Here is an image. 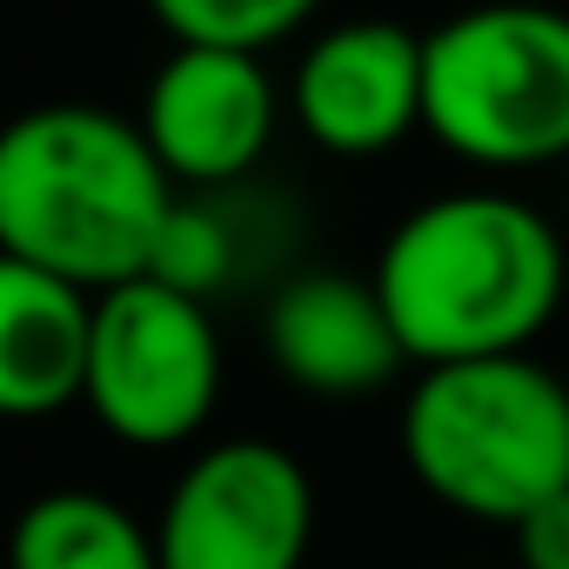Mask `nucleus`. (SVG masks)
<instances>
[{"label": "nucleus", "instance_id": "10", "mask_svg": "<svg viewBox=\"0 0 569 569\" xmlns=\"http://www.w3.org/2000/svg\"><path fill=\"white\" fill-rule=\"evenodd\" d=\"M94 356V296L74 281L0 261V416L48 422L81 409Z\"/></svg>", "mask_w": 569, "mask_h": 569}, {"label": "nucleus", "instance_id": "5", "mask_svg": "<svg viewBox=\"0 0 569 569\" xmlns=\"http://www.w3.org/2000/svg\"><path fill=\"white\" fill-rule=\"evenodd\" d=\"M221 402V329L208 302L134 274L94 296V356L81 409L128 449H181Z\"/></svg>", "mask_w": 569, "mask_h": 569}, {"label": "nucleus", "instance_id": "11", "mask_svg": "<svg viewBox=\"0 0 569 569\" xmlns=\"http://www.w3.org/2000/svg\"><path fill=\"white\" fill-rule=\"evenodd\" d=\"M14 569H161L154 522L101 489H41L14 522Z\"/></svg>", "mask_w": 569, "mask_h": 569}, {"label": "nucleus", "instance_id": "1", "mask_svg": "<svg viewBox=\"0 0 569 569\" xmlns=\"http://www.w3.org/2000/svg\"><path fill=\"white\" fill-rule=\"evenodd\" d=\"M376 296L416 369L529 356L569 296V254L556 221L496 188H456L409 208L382 254Z\"/></svg>", "mask_w": 569, "mask_h": 569}, {"label": "nucleus", "instance_id": "6", "mask_svg": "<svg viewBox=\"0 0 569 569\" xmlns=\"http://www.w3.org/2000/svg\"><path fill=\"white\" fill-rule=\"evenodd\" d=\"M316 542V482L296 449L221 436L181 462L161 496V569H302Z\"/></svg>", "mask_w": 569, "mask_h": 569}, {"label": "nucleus", "instance_id": "4", "mask_svg": "<svg viewBox=\"0 0 569 569\" xmlns=\"http://www.w3.org/2000/svg\"><path fill=\"white\" fill-rule=\"evenodd\" d=\"M429 41L422 128L482 174L569 161V14L549 0H482Z\"/></svg>", "mask_w": 569, "mask_h": 569}, {"label": "nucleus", "instance_id": "12", "mask_svg": "<svg viewBox=\"0 0 569 569\" xmlns=\"http://www.w3.org/2000/svg\"><path fill=\"white\" fill-rule=\"evenodd\" d=\"M148 14L161 21L168 41L181 48H241V54H268L281 41H296L322 0H148Z\"/></svg>", "mask_w": 569, "mask_h": 569}, {"label": "nucleus", "instance_id": "9", "mask_svg": "<svg viewBox=\"0 0 569 569\" xmlns=\"http://www.w3.org/2000/svg\"><path fill=\"white\" fill-rule=\"evenodd\" d=\"M261 349L302 396H329V402L376 396L402 369H416L376 281L342 268H309L281 281L261 309Z\"/></svg>", "mask_w": 569, "mask_h": 569}, {"label": "nucleus", "instance_id": "8", "mask_svg": "<svg viewBox=\"0 0 569 569\" xmlns=\"http://www.w3.org/2000/svg\"><path fill=\"white\" fill-rule=\"evenodd\" d=\"M429 41L402 21H336L289 74V114L302 141L336 161H376L422 128Z\"/></svg>", "mask_w": 569, "mask_h": 569}, {"label": "nucleus", "instance_id": "7", "mask_svg": "<svg viewBox=\"0 0 569 569\" xmlns=\"http://www.w3.org/2000/svg\"><path fill=\"white\" fill-rule=\"evenodd\" d=\"M289 88H274L261 54L241 48H168L141 88V134L174 188L221 194L268 154Z\"/></svg>", "mask_w": 569, "mask_h": 569}, {"label": "nucleus", "instance_id": "14", "mask_svg": "<svg viewBox=\"0 0 569 569\" xmlns=\"http://www.w3.org/2000/svg\"><path fill=\"white\" fill-rule=\"evenodd\" d=\"M509 549H516V569H569V489L536 502L509 529Z\"/></svg>", "mask_w": 569, "mask_h": 569}, {"label": "nucleus", "instance_id": "13", "mask_svg": "<svg viewBox=\"0 0 569 569\" xmlns=\"http://www.w3.org/2000/svg\"><path fill=\"white\" fill-rule=\"evenodd\" d=\"M154 281L194 296V302H214L228 281L241 274V234L234 221L214 208V194H181L161 241H154V261H148Z\"/></svg>", "mask_w": 569, "mask_h": 569}, {"label": "nucleus", "instance_id": "3", "mask_svg": "<svg viewBox=\"0 0 569 569\" xmlns=\"http://www.w3.org/2000/svg\"><path fill=\"white\" fill-rule=\"evenodd\" d=\"M396 449L429 502L516 529L536 502L569 489V382L536 356L416 369Z\"/></svg>", "mask_w": 569, "mask_h": 569}, {"label": "nucleus", "instance_id": "2", "mask_svg": "<svg viewBox=\"0 0 569 569\" xmlns=\"http://www.w3.org/2000/svg\"><path fill=\"white\" fill-rule=\"evenodd\" d=\"M174 201L181 188L128 114L48 101L0 134V248L88 296L148 274Z\"/></svg>", "mask_w": 569, "mask_h": 569}]
</instances>
